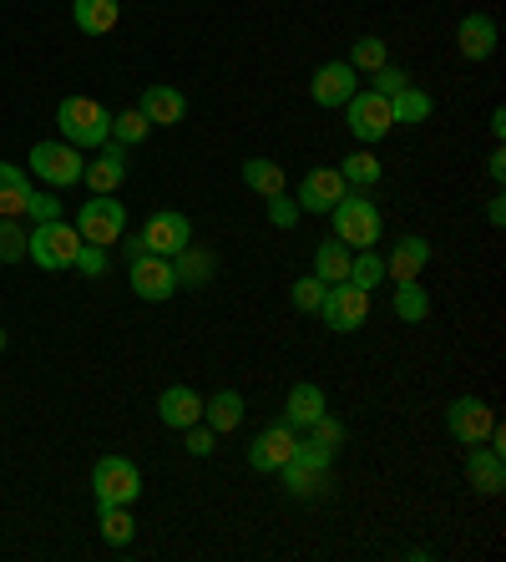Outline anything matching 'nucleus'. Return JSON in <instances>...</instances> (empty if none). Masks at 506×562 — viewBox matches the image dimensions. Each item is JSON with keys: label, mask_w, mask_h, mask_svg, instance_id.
<instances>
[{"label": "nucleus", "mask_w": 506, "mask_h": 562, "mask_svg": "<svg viewBox=\"0 0 506 562\" xmlns=\"http://www.w3.org/2000/svg\"><path fill=\"white\" fill-rule=\"evenodd\" d=\"M325 411H329V401H325V391H319L314 380H299L294 391H289V401H284V420L294 426V431H310Z\"/></svg>", "instance_id": "obj_22"}, {"label": "nucleus", "mask_w": 506, "mask_h": 562, "mask_svg": "<svg viewBox=\"0 0 506 562\" xmlns=\"http://www.w3.org/2000/svg\"><path fill=\"white\" fill-rule=\"evenodd\" d=\"M0 350H5V329H0Z\"/></svg>", "instance_id": "obj_47"}, {"label": "nucleus", "mask_w": 506, "mask_h": 562, "mask_svg": "<svg viewBox=\"0 0 506 562\" xmlns=\"http://www.w3.org/2000/svg\"><path fill=\"white\" fill-rule=\"evenodd\" d=\"M244 183L259 198H273V193H284L289 188V178H284L279 162H269V157H244Z\"/></svg>", "instance_id": "obj_28"}, {"label": "nucleus", "mask_w": 506, "mask_h": 562, "mask_svg": "<svg viewBox=\"0 0 506 562\" xmlns=\"http://www.w3.org/2000/svg\"><path fill=\"white\" fill-rule=\"evenodd\" d=\"M319 319H325L335 335H355V329L370 319V294L355 289L350 279H345V284H329L325 300H319Z\"/></svg>", "instance_id": "obj_9"}, {"label": "nucleus", "mask_w": 506, "mask_h": 562, "mask_svg": "<svg viewBox=\"0 0 506 562\" xmlns=\"http://www.w3.org/2000/svg\"><path fill=\"white\" fill-rule=\"evenodd\" d=\"M91 497L97 507H132L143 497V471L127 457H102L91 467Z\"/></svg>", "instance_id": "obj_5"}, {"label": "nucleus", "mask_w": 506, "mask_h": 562, "mask_svg": "<svg viewBox=\"0 0 506 562\" xmlns=\"http://www.w3.org/2000/svg\"><path fill=\"white\" fill-rule=\"evenodd\" d=\"M31 249V228H21V218H0V263H21Z\"/></svg>", "instance_id": "obj_35"}, {"label": "nucleus", "mask_w": 506, "mask_h": 562, "mask_svg": "<svg viewBox=\"0 0 506 562\" xmlns=\"http://www.w3.org/2000/svg\"><path fill=\"white\" fill-rule=\"evenodd\" d=\"M345 127H350L355 143L375 147L380 137H390V127H395V117H390V97H380V92H355L350 102H345Z\"/></svg>", "instance_id": "obj_7"}, {"label": "nucleus", "mask_w": 506, "mask_h": 562, "mask_svg": "<svg viewBox=\"0 0 506 562\" xmlns=\"http://www.w3.org/2000/svg\"><path fill=\"white\" fill-rule=\"evenodd\" d=\"M350 284L364 289V294H375V284H385V259L375 249H360L350 259Z\"/></svg>", "instance_id": "obj_32"}, {"label": "nucleus", "mask_w": 506, "mask_h": 562, "mask_svg": "<svg viewBox=\"0 0 506 562\" xmlns=\"http://www.w3.org/2000/svg\"><path fill=\"white\" fill-rule=\"evenodd\" d=\"M325 279L319 274H304V279H294V289H289V300H294V310L299 314H319V300H325Z\"/></svg>", "instance_id": "obj_36"}, {"label": "nucleus", "mask_w": 506, "mask_h": 562, "mask_svg": "<svg viewBox=\"0 0 506 562\" xmlns=\"http://www.w3.org/2000/svg\"><path fill=\"white\" fill-rule=\"evenodd\" d=\"M56 127H61V143H71V147L112 143V112H106L97 97H61V106H56Z\"/></svg>", "instance_id": "obj_3"}, {"label": "nucleus", "mask_w": 506, "mask_h": 562, "mask_svg": "<svg viewBox=\"0 0 506 562\" xmlns=\"http://www.w3.org/2000/svg\"><path fill=\"white\" fill-rule=\"evenodd\" d=\"M263 203H269V223H273V228H294V223L304 218V213H299V203L289 193H273V198H263Z\"/></svg>", "instance_id": "obj_39"}, {"label": "nucleus", "mask_w": 506, "mask_h": 562, "mask_svg": "<svg viewBox=\"0 0 506 562\" xmlns=\"http://www.w3.org/2000/svg\"><path fill=\"white\" fill-rule=\"evenodd\" d=\"M486 218H492L496 228H502V223H506V198H502V193H496L492 203H486Z\"/></svg>", "instance_id": "obj_45"}, {"label": "nucleus", "mask_w": 506, "mask_h": 562, "mask_svg": "<svg viewBox=\"0 0 506 562\" xmlns=\"http://www.w3.org/2000/svg\"><path fill=\"white\" fill-rule=\"evenodd\" d=\"M77 234H81V244L112 249V244L127 234V209L117 203V193H91L77 209Z\"/></svg>", "instance_id": "obj_6"}, {"label": "nucleus", "mask_w": 506, "mask_h": 562, "mask_svg": "<svg viewBox=\"0 0 506 562\" xmlns=\"http://www.w3.org/2000/svg\"><path fill=\"white\" fill-rule=\"evenodd\" d=\"M466 482L476 486L481 497H502L506 486V457L502 451H492V446H466Z\"/></svg>", "instance_id": "obj_17"}, {"label": "nucleus", "mask_w": 506, "mask_h": 562, "mask_svg": "<svg viewBox=\"0 0 506 562\" xmlns=\"http://www.w3.org/2000/svg\"><path fill=\"white\" fill-rule=\"evenodd\" d=\"M31 172L52 188H71V183H81L87 157H81V147H71V143H36L31 147Z\"/></svg>", "instance_id": "obj_8"}, {"label": "nucleus", "mask_w": 506, "mask_h": 562, "mask_svg": "<svg viewBox=\"0 0 506 562\" xmlns=\"http://www.w3.org/2000/svg\"><path fill=\"white\" fill-rule=\"evenodd\" d=\"M385 61H390V56H385V41H380V36H360V41H355V52H350L355 71H380Z\"/></svg>", "instance_id": "obj_37"}, {"label": "nucleus", "mask_w": 506, "mask_h": 562, "mask_svg": "<svg viewBox=\"0 0 506 562\" xmlns=\"http://www.w3.org/2000/svg\"><path fill=\"white\" fill-rule=\"evenodd\" d=\"M203 426H213V431H238L244 426V395L238 391H218L213 401H203Z\"/></svg>", "instance_id": "obj_26"}, {"label": "nucleus", "mask_w": 506, "mask_h": 562, "mask_svg": "<svg viewBox=\"0 0 506 562\" xmlns=\"http://www.w3.org/2000/svg\"><path fill=\"white\" fill-rule=\"evenodd\" d=\"M329 223H335V238L345 249H375L380 234H385V218H380V203L364 188H345L335 209H329Z\"/></svg>", "instance_id": "obj_1"}, {"label": "nucleus", "mask_w": 506, "mask_h": 562, "mask_svg": "<svg viewBox=\"0 0 506 562\" xmlns=\"http://www.w3.org/2000/svg\"><path fill=\"white\" fill-rule=\"evenodd\" d=\"M143 249L147 254H162V259H172L178 249H188L193 244V223H188V213H178V209H162V213H153V218L143 223Z\"/></svg>", "instance_id": "obj_12"}, {"label": "nucleus", "mask_w": 506, "mask_h": 562, "mask_svg": "<svg viewBox=\"0 0 506 562\" xmlns=\"http://www.w3.org/2000/svg\"><path fill=\"white\" fill-rule=\"evenodd\" d=\"M26 213H31V223H52V218H61V198L56 193H31Z\"/></svg>", "instance_id": "obj_40"}, {"label": "nucleus", "mask_w": 506, "mask_h": 562, "mask_svg": "<svg viewBox=\"0 0 506 562\" xmlns=\"http://www.w3.org/2000/svg\"><path fill=\"white\" fill-rule=\"evenodd\" d=\"M294 446H299V431L289 426V420H273V426H263L259 436H254V446H248V467L254 471H279L289 457H294Z\"/></svg>", "instance_id": "obj_13"}, {"label": "nucleus", "mask_w": 506, "mask_h": 562, "mask_svg": "<svg viewBox=\"0 0 506 562\" xmlns=\"http://www.w3.org/2000/svg\"><path fill=\"white\" fill-rule=\"evenodd\" d=\"M31 198V178L15 162H0V218H21Z\"/></svg>", "instance_id": "obj_25"}, {"label": "nucleus", "mask_w": 506, "mask_h": 562, "mask_svg": "<svg viewBox=\"0 0 506 562\" xmlns=\"http://www.w3.org/2000/svg\"><path fill=\"white\" fill-rule=\"evenodd\" d=\"M345 178H339V168H314V172H304V183H299V193H294V203H299V213H329L345 198Z\"/></svg>", "instance_id": "obj_15"}, {"label": "nucleus", "mask_w": 506, "mask_h": 562, "mask_svg": "<svg viewBox=\"0 0 506 562\" xmlns=\"http://www.w3.org/2000/svg\"><path fill=\"white\" fill-rule=\"evenodd\" d=\"M127 279H132V294L147 304H162L178 294V269H172V259H162V254H137V259H127Z\"/></svg>", "instance_id": "obj_10"}, {"label": "nucleus", "mask_w": 506, "mask_h": 562, "mask_svg": "<svg viewBox=\"0 0 506 562\" xmlns=\"http://www.w3.org/2000/svg\"><path fill=\"white\" fill-rule=\"evenodd\" d=\"M430 97L420 92V87H401V92L390 97V117H395V127H416V122L430 117Z\"/></svg>", "instance_id": "obj_30"}, {"label": "nucleus", "mask_w": 506, "mask_h": 562, "mask_svg": "<svg viewBox=\"0 0 506 562\" xmlns=\"http://www.w3.org/2000/svg\"><path fill=\"white\" fill-rule=\"evenodd\" d=\"M71 21L87 36H106L122 21V0H71Z\"/></svg>", "instance_id": "obj_23"}, {"label": "nucleus", "mask_w": 506, "mask_h": 562, "mask_svg": "<svg viewBox=\"0 0 506 562\" xmlns=\"http://www.w3.org/2000/svg\"><path fill=\"white\" fill-rule=\"evenodd\" d=\"M350 259H355V249H345L339 238H329V244L314 249V274L325 279V284H345V279H350Z\"/></svg>", "instance_id": "obj_27"}, {"label": "nucleus", "mask_w": 506, "mask_h": 562, "mask_svg": "<svg viewBox=\"0 0 506 562\" xmlns=\"http://www.w3.org/2000/svg\"><path fill=\"white\" fill-rule=\"evenodd\" d=\"M360 71H355L350 61H325L319 71H314V81H310V97H314V106H345L360 87Z\"/></svg>", "instance_id": "obj_14"}, {"label": "nucleus", "mask_w": 506, "mask_h": 562, "mask_svg": "<svg viewBox=\"0 0 506 562\" xmlns=\"http://www.w3.org/2000/svg\"><path fill=\"white\" fill-rule=\"evenodd\" d=\"M310 436H314V441H325V446H335V451H339V446H345V420H335V416L325 411V416H319V420L310 426Z\"/></svg>", "instance_id": "obj_42"}, {"label": "nucleus", "mask_w": 506, "mask_h": 562, "mask_svg": "<svg viewBox=\"0 0 506 562\" xmlns=\"http://www.w3.org/2000/svg\"><path fill=\"white\" fill-rule=\"evenodd\" d=\"M147 137H153V122H147L137 106H127V112H117V117H112V143L137 147V143H147Z\"/></svg>", "instance_id": "obj_33"}, {"label": "nucleus", "mask_w": 506, "mask_h": 562, "mask_svg": "<svg viewBox=\"0 0 506 562\" xmlns=\"http://www.w3.org/2000/svg\"><path fill=\"white\" fill-rule=\"evenodd\" d=\"M81 183H87L91 193H117V188L127 183V147L102 143L97 147V157L87 162V172H81Z\"/></svg>", "instance_id": "obj_16"}, {"label": "nucleus", "mask_w": 506, "mask_h": 562, "mask_svg": "<svg viewBox=\"0 0 506 562\" xmlns=\"http://www.w3.org/2000/svg\"><path fill=\"white\" fill-rule=\"evenodd\" d=\"M492 137H496V143H502V137H506V112H502V106H496V112H492Z\"/></svg>", "instance_id": "obj_46"}, {"label": "nucleus", "mask_w": 506, "mask_h": 562, "mask_svg": "<svg viewBox=\"0 0 506 562\" xmlns=\"http://www.w3.org/2000/svg\"><path fill=\"white\" fill-rule=\"evenodd\" d=\"M426 314H430V294L416 279H411V284H395V319H401V325H420Z\"/></svg>", "instance_id": "obj_31"}, {"label": "nucleus", "mask_w": 506, "mask_h": 562, "mask_svg": "<svg viewBox=\"0 0 506 562\" xmlns=\"http://www.w3.org/2000/svg\"><path fill=\"white\" fill-rule=\"evenodd\" d=\"M370 77H375V87H370V92H380V97H395L401 92V87H411V77H405L401 66H380V71H370Z\"/></svg>", "instance_id": "obj_41"}, {"label": "nucleus", "mask_w": 506, "mask_h": 562, "mask_svg": "<svg viewBox=\"0 0 506 562\" xmlns=\"http://www.w3.org/2000/svg\"><path fill=\"white\" fill-rule=\"evenodd\" d=\"M486 172H492V183H502V178H506V153H502V147L486 157Z\"/></svg>", "instance_id": "obj_44"}, {"label": "nucleus", "mask_w": 506, "mask_h": 562, "mask_svg": "<svg viewBox=\"0 0 506 562\" xmlns=\"http://www.w3.org/2000/svg\"><path fill=\"white\" fill-rule=\"evenodd\" d=\"M137 112H143L153 127H178V122L188 117V97H182L178 87H168V81H157V87H147V92L137 97Z\"/></svg>", "instance_id": "obj_21"}, {"label": "nucleus", "mask_w": 506, "mask_h": 562, "mask_svg": "<svg viewBox=\"0 0 506 562\" xmlns=\"http://www.w3.org/2000/svg\"><path fill=\"white\" fill-rule=\"evenodd\" d=\"M339 178H345L350 188H364V193H370V188L385 178V168H380V157L370 153V147H360V153H350L345 162H339Z\"/></svg>", "instance_id": "obj_29"}, {"label": "nucleus", "mask_w": 506, "mask_h": 562, "mask_svg": "<svg viewBox=\"0 0 506 562\" xmlns=\"http://www.w3.org/2000/svg\"><path fill=\"white\" fill-rule=\"evenodd\" d=\"M157 420L172 426V431H188V426L203 420V395L193 385H168V391L157 395Z\"/></svg>", "instance_id": "obj_19"}, {"label": "nucleus", "mask_w": 506, "mask_h": 562, "mask_svg": "<svg viewBox=\"0 0 506 562\" xmlns=\"http://www.w3.org/2000/svg\"><path fill=\"white\" fill-rule=\"evenodd\" d=\"M106 254H112V249H102V244H81L71 269H77V274H87V279H102L106 274Z\"/></svg>", "instance_id": "obj_38"}, {"label": "nucleus", "mask_w": 506, "mask_h": 562, "mask_svg": "<svg viewBox=\"0 0 506 562\" xmlns=\"http://www.w3.org/2000/svg\"><path fill=\"white\" fill-rule=\"evenodd\" d=\"M492 426H496V411L481 395H456L451 406H446V431L461 446H481L492 436Z\"/></svg>", "instance_id": "obj_11"}, {"label": "nucleus", "mask_w": 506, "mask_h": 562, "mask_svg": "<svg viewBox=\"0 0 506 562\" xmlns=\"http://www.w3.org/2000/svg\"><path fill=\"white\" fill-rule=\"evenodd\" d=\"M426 263H430V238L405 234V238H395V249L385 254V279L411 284V279H420V269H426Z\"/></svg>", "instance_id": "obj_20"}, {"label": "nucleus", "mask_w": 506, "mask_h": 562, "mask_svg": "<svg viewBox=\"0 0 506 562\" xmlns=\"http://www.w3.org/2000/svg\"><path fill=\"white\" fill-rule=\"evenodd\" d=\"M456 46L466 61H492L496 56V21L486 11H466L461 26H456Z\"/></svg>", "instance_id": "obj_18"}, {"label": "nucleus", "mask_w": 506, "mask_h": 562, "mask_svg": "<svg viewBox=\"0 0 506 562\" xmlns=\"http://www.w3.org/2000/svg\"><path fill=\"white\" fill-rule=\"evenodd\" d=\"M97 512H102V537L112 548H127L132 537H137V517L127 507H97Z\"/></svg>", "instance_id": "obj_34"}, {"label": "nucleus", "mask_w": 506, "mask_h": 562, "mask_svg": "<svg viewBox=\"0 0 506 562\" xmlns=\"http://www.w3.org/2000/svg\"><path fill=\"white\" fill-rule=\"evenodd\" d=\"M188 451H193V457H213V451H218V431H213V426H203V420H198V426H188Z\"/></svg>", "instance_id": "obj_43"}, {"label": "nucleus", "mask_w": 506, "mask_h": 562, "mask_svg": "<svg viewBox=\"0 0 506 562\" xmlns=\"http://www.w3.org/2000/svg\"><path fill=\"white\" fill-rule=\"evenodd\" d=\"M329 467H335V446L314 441V436H299L294 457L279 467V482H284L289 497H319L329 482Z\"/></svg>", "instance_id": "obj_2"}, {"label": "nucleus", "mask_w": 506, "mask_h": 562, "mask_svg": "<svg viewBox=\"0 0 506 562\" xmlns=\"http://www.w3.org/2000/svg\"><path fill=\"white\" fill-rule=\"evenodd\" d=\"M77 249H81L77 223H66V218L31 223V249H26V259L36 263V269H46V274H56V269H71V263H77Z\"/></svg>", "instance_id": "obj_4"}, {"label": "nucleus", "mask_w": 506, "mask_h": 562, "mask_svg": "<svg viewBox=\"0 0 506 562\" xmlns=\"http://www.w3.org/2000/svg\"><path fill=\"white\" fill-rule=\"evenodd\" d=\"M172 269H178V289H203L213 279V254L209 249H198V244H188V249L172 254Z\"/></svg>", "instance_id": "obj_24"}]
</instances>
